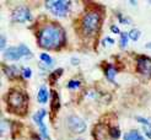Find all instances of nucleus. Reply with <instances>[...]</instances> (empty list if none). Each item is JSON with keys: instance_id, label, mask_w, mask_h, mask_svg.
Masks as SVG:
<instances>
[{"instance_id": "nucleus-1", "label": "nucleus", "mask_w": 151, "mask_h": 140, "mask_svg": "<svg viewBox=\"0 0 151 140\" xmlns=\"http://www.w3.org/2000/svg\"><path fill=\"white\" fill-rule=\"evenodd\" d=\"M64 41H65L64 29L55 24L46 25L38 33V44L44 49H50V50L58 49L62 47Z\"/></svg>"}, {"instance_id": "nucleus-2", "label": "nucleus", "mask_w": 151, "mask_h": 140, "mask_svg": "<svg viewBox=\"0 0 151 140\" xmlns=\"http://www.w3.org/2000/svg\"><path fill=\"white\" fill-rule=\"evenodd\" d=\"M101 15L99 11H90L82 19V28L86 33H93L100 28Z\"/></svg>"}, {"instance_id": "nucleus-3", "label": "nucleus", "mask_w": 151, "mask_h": 140, "mask_svg": "<svg viewBox=\"0 0 151 140\" xmlns=\"http://www.w3.org/2000/svg\"><path fill=\"white\" fill-rule=\"evenodd\" d=\"M46 6L52 14L63 17L66 16V14L69 12L70 3L66 1V0H49V1L46 3Z\"/></svg>"}, {"instance_id": "nucleus-4", "label": "nucleus", "mask_w": 151, "mask_h": 140, "mask_svg": "<svg viewBox=\"0 0 151 140\" xmlns=\"http://www.w3.org/2000/svg\"><path fill=\"white\" fill-rule=\"evenodd\" d=\"M47 114V111L46 109H40V111H37V112L33 114V122L38 125V128H40V131H41V135L44 140H48L49 139V135H48V130H47V127H46V124H44V117H46Z\"/></svg>"}, {"instance_id": "nucleus-5", "label": "nucleus", "mask_w": 151, "mask_h": 140, "mask_svg": "<svg viewBox=\"0 0 151 140\" xmlns=\"http://www.w3.org/2000/svg\"><path fill=\"white\" fill-rule=\"evenodd\" d=\"M9 105L14 109H21L26 105V97L21 92L14 90L9 93Z\"/></svg>"}, {"instance_id": "nucleus-6", "label": "nucleus", "mask_w": 151, "mask_h": 140, "mask_svg": "<svg viewBox=\"0 0 151 140\" xmlns=\"http://www.w3.org/2000/svg\"><path fill=\"white\" fill-rule=\"evenodd\" d=\"M12 20L15 22H27L32 19L31 11L26 6H19L12 11Z\"/></svg>"}, {"instance_id": "nucleus-7", "label": "nucleus", "mask_w": 151, "mask_h": 140, "mask_svg": "<svg viewBox=\"0 0 151 140\" xmlns=\"http://www.w3.org/2000/svg\"><path fill=\"white\" fill-rule=\"evenodd\" d=\"M68 125H69L70 130H73L74 133H78V134L84 133L86 130V123L78 116H70L69 119H68Z\"/></svg>"}, {"instance_id": "nucleus-8", "label": "nucleus", "mask_w": 151, "mask_h": 140, "mask_svg": "<svg viewBox=\"0 0 151 140\" xmlns=\"http://www.w3.org/2000/svg\"><path fill=\"white\" fill-rule=\"evenodd\" d=\"M138 70L146 76L151 75V58L139 57L138 59Z\"/></svg>"}, {"instance_id": "nucleus-9", "label": "nucleus", "mask_w": 151, "mask_h": 140, "mask_svg": "<svg viewBox=\"0 0 151 140\" xmlns=\"http://www.w3.org/2000/svg\"><path fill=\"white\" fill-rule=\"evenodd\" d=\"M4 55L9 60H19L21 57H24L21 53V49L19 47H10L4 52Z\"/></svg>"}, {"instance_id": "nucleus-10", "label": "nucleus", "mask_w": 151, "mask_h": 140, "mask_svg": "<svg viewBox=\"0 0 151 140\" xmlns=\"http://www.w3.org/2000/svg\"><path fill=\"white\" fill-rule=\"evenodd\" d=\"M37 100H38V102L42 103V105H44V103L48 102V100H49V91H48V88L46 86H42L40 88L38 93H37Z\"/></svg>"}, {"instance_id": "nucleus-11", "label": "nucleus", "mask_w": 151, "mask_h": 140, "mask_svg": "<svg viewBox=\"0 0 151 140\" xmlns=\"http://www.w3.org/2000/svg\"><path fill=\"white\" fill-rule=\"evenodd\" d=\"M137 119H138V122H140V123L142 124V127H144L142 129H144L145 135L151 139V122L147 121L146 118H142V117H138Z\"/></svg>"}, {"instance_id": "nucleus-12", "label": "nucleus", "mask_w": 151, "mask_h": 140, "mask_svg": "<svg viewBox=\"0 0 151 140\" xmlns=\"http://www.w3.org/2000/svg\"><path fill=\"white\" fill-rule=\"evenodd\" d=\"M124 140H145V138L142 136L138 130H129L124 134Z\"/></svg>"}, {"instance_id": "nucleus-13", "label": "nucleus", "mask_w": 151, "mask_h": 140, "mask_svg": "<svg viewBox=\"0 0 151 140\" xmlns=\"http://www.w3.org/2000/svg\"><path fill=\"white\" fill-rule=\"evenodd\" d=\"M104 73H106V76H107V79L109 81H114V76H116V74H117V69L112 64H108L107 65V68L104 69Z\"/></svg>"}, {"instance_id": "nucleus-14", "label": "nucleus", "mask_w": 151, "mask_h": 140, "mask_svg": "<svg viewBox=\"0 0 151 140\" xmlns=\"http://www.w3.org/2000/svg\"><path fill=\"white\" fill-rule=\"evenodd\" d=\"M128 42H129V33L122 32V33H120V39H119L120 48H125L128 46Z\"/></svg>"}, {"instance_id": "nucleus-15", "label": "nucleus", "mask_w": 151, "mask_h": 140, "mask_svg": "<svg viewBox=\"0 0 151 140\" xmlns=\"http://www.w3.org/2000/svg\"><path fill=\"white\" fill-rule=\"evenodd\" d=\"M5 73H6L7 76L12 79V78L19 75V69L16 68V66H7V68L5 69Z\"/></svg>"}, {"instance_id": "nucleus-16", "label": "nucleus", "mask_w": 151, "mask_h": 140, "mask_svg": "<svg viewBox=\"0 0 151 140\" xmlns=\"http://www.w3.org/2000/svg\"><path fill=\"white\" fill-rule=\"evenodd\" d=\"M40 58H41V62L44 63L47 66H49V65L53 64V58L49 54H47V53H41L40 54Z\"/></svg>"}, {"instance_id": "nucleus-17", "label": "nucleus", "mask_w": 151, "mask_h": 140, "mask_svg": "<svg viewBox=\"0 0 151 140\" xmlns=\"http://www.w3.org/2000/svg\"><path fill=\"white\" fill-rule=\"evenodd\" d=\"M140 34H141L140 29L133 28V29H130V31H129V38L133 39V41H138L140 38Z\"/></svg>"}, {"instance_id": "nucleus-18", "label": "nucleus", "mask_w": 151, "mask_h": 140, "mask_svg": "<svg viewBox=\"0 0 151 140\" xmlns=\"http://www.w3.org/2000/svg\"><path fill=\"white\" fill-rule=\"evenodd\" d=\"M109 136H111L112 139H118V138L120 136V130H119V128H118V127H112V128L109 129Z\"/></svg>"}, {"instance_id": "nucleus-19", "label": "nucleus", "mask_w": 151, "mask_h": 140, "mask_svg": "<svg viewBox=\"0 0 151 140\" xmlns=\"http://www.w3.org/2000/svg\"><path fill=\"white\" fill-rule=\"evenodd\" d=\"M19 48L21 49V53H22V55H24V57H27V55L31 57V50H29V48L27 46H25V44H20Z\"/></svg>"}, {"instance_id": "nucleus-20", "label": "nucleus", "mask_w": 151, "mask_h": 140, "mask_svg": "<svg viewBox=\"0 0 151 140\" xmlns=\"http://www.w3.org/2000/svg\"><path fill=\"white\" fill-rule=\"evenodd\" d=\"M79 86H80V81H79V80H70L69 83H68V87H69L70 90L79 88Z\"/></svg>"}, {"instance_id": "nucleus-21", "label": "nucleus", "mask_w": 151, "mask_h": 140, "mask_svg": "<svg viewBox=\"0 0 151 140\" xmlns=\"http://www.w3.org/2000/svg\"><path fill=\"white\" fill-rule=\"evenodd\" d=\"M22 75L25 79H29L32 76V70L29 68H22Z\"/></svg>"}, {"instance_id": "nucleus-22", "label": "nucleus", "mask_w": 151, "mask_h": 140, "mask_svg": "<svg viewBox=\"0 0 151 140\" xmlns=\"http://www.w3.org/2000/svg\"><path fill=\"white\" fill-rule=\"evenodd\" d=\"M111 31H112L113 33H122V32L119 31V28H118L117 26H114V25H113V26L111 27Z\"/></svg>"}, {"instance_id": "nucleus-23", "label": "nucleus", "mask_w": 151, "mask_h": 140, "mask_svg": "<svg viewBox=\"0 0 151 140\" xmlns=\"http://www.w3.org/2000/svg\"><path fill=\"white\" fill-rule=\"evenodd\" d=\"M5 43H6L5 36H1V49H5Z\"/></svg>"}, {"instance_id": "nucleus-24", "label": "nucleus", "mask_w": 151, "mask_h": 140, "mask_svg": "<svg viewBox=\"0 0 151 140\" xmlns=\"http://www.w3.org/2000/svg\"><path fill=\"white\" fill-rule=\"evenodd\" d=\"M106 42L109 43V44H113V43H114V41H113L111 37H106V38H104V43H106Z\"/></svg>"}, {"instance_id": "nucleus-25", "label": "nucleus", "mask_w": 151, "mask_h": 140, "mask_svg": "<svg viewBox=\"0 0 151 140\" xmlns=\"http://www.w3.org/2000/svg\"><path fill=\"white\" fill-rule=\"evenodd\" d=\"M71 63H73V64H78V63H79V60H78V58H73V60H71Z\"/></svg>"}, {"instance_id": "nucleus-26", "label": "nucleus", "mask_w": 151, "mask_h": 140, "mask_svg": "<svg viewBox=\"0 0 151 140\" xmlns=\"http://www.w3.org/2000/svg\"><path fill=\"white\" fill-rule=\"evenodd\" d=\"M146 47H147V48H150V49H151V42H150V43H147V44H146Z\"/></svg>"}, {"instance_id": "nucleus-27", "label": "nucleus", "mask_w": 151, "mask_h": 140, "mask_svg": "<svg viewBox=\"0 0 151 140\" xmlns=\"http://www.w3.org/2000/svg\"><path fill=\"white\" fill-rule=\"evenodd\" d=\"M33 140H42V139H40V138H37V139H33Z\"/></svg>"}, {"instance_id": "nucleus-28", "label": "nucleus", "mask_w": 151, "mask_h": 140, "mask_svg": "<svg viewBox=\"0 0 151 140\" xmlns=\"http://www.w3.org/2000/svg\"><path fill=\"white\" fill-rule=\"evenodd\" d=\"M78 140H82V139H78Z\"/></svg>"}]
</instances>
